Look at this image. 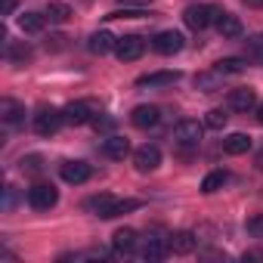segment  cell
I'll use <instances>...</instances> for the list:
<instances>
[{
	"mask_svg": "<svg viewBox=\"0 0 263 263\" xmlns=\"http://www.w3.org/2000/svg\"><path fill=\"white\" fill-rule=\"evenodd\" d=\"M16 13V0H4V16H13Z\"/></svg>",
	"mask_w": 263,
	"mask_h": 263,
	"instance_id": "31",
	"label": "cell"
},
{
	"mask_svg": "<svg viewBox=\"0 0 263 263\" xmlns=\"http://www.w3.org/2000/svg\"><path fill=\"white\" fill-rule=\"evenodd\" d=\"M31 56H34V53H31V47H28L25 41H22V44H10V47H7V59H10V62H16V65L31 62Z\"/></svg>",
	"mask_w": 263,
	"mask_h": 263,
	"instance_id": "25",
	"label": "cell"
},
{
	"mask_svg": "<svg viewBox=\"0 0 263 263\" xmlns=\"http://www.w3.org/2000/svg\"><path fill=\"white\" fill-rule=\"evenodd\" d=\"M25 118V105L16 99H0V121L4 124H19Z\"/></svg>",
	"mask_w": 263,
	"mask_h": 263,
	"instance_id": "19",
	"label": "cell"
},
{
	"mask_svg": "<svg viewBox=\"0 0 263 263\" xmlns=\"http://www.w3.org/2000/svg\"><path fill=\"white\" fill-rule=\"evenodd\" d=\"M257 105V93L251 90V87H235V90H229V108H235V111H251Z\"/></svg>",
	"mask_w": 263,
	"mask_h": 263,
	"instance_id": "14",
	"label": "cell"
},
{
	"mask_svg": "<svg viewBox=\"0 0 263 263\" xmlns=\"http://www.w3.org/2000/svg\"><path fill=\"white\" fill-rule=\"evenodd\" d=\"M161 121V108L158 105H137L134 111H130V124L140 127V130H149Z\"/></svg>",
	"mask_w": 263,
	"mask_h": 263,
	"instance_id": "9",
	"label": "cell"
},
{
	"mask_svg": "<svg viewBox=\"0 0 263 263\" xmlns=\"http://www.w3.org/2000/svg\"><path fill=\"white\" fill-rule=\"evenodd\" d=\"M140 254H143L146 260H164V257L171 254V235H146Z\"/></svg>",
	"mask_w": 263,
	"mask_h": 263,
	"instance_id": "8",
	"label": "cell"
},
{
	"mask_svg": "<svg viewBox=\"0 0 263 263\" xmlns=\"http://www.w3.org/2000/svg\"><path fill=\"white\" fill-rule=\"evenodd\" d=\"M217 31H220L226 41H235V37H241V34H245V25H241V19H238V16L223 13V16L217 19Z\"/></svg>",
	"mask_w": 263,
	"mask_h": 263,
	"instance_id": "15",
	"label": "cell"
},
{
	"mask_svg": "<svg viewBox=\"0 0 263 263\" xmlns=\"http://www.w3.org/2000/svg\"><path fill=\"white\" fill-rule=\"evenodd\" d=\"M137 208H143V201H137V198H111V204H108L99 217H102V220H111V217H121V214L137 211Z\"/></svg>",
	"mask_w": 263,
	"mask_h": 263,
	"instance_id": "18",
	"label": "cell"
},
{
	"mask_svg": "<svg viewBox=\"0 0 263 263\" xmlns=\"http://www.w3.org/2000/svg\"><path fill=\"white\" fill-rule=\"evenodd\" d=\"M115 44H118V37H111L108 31H96V34H90L87 50H90L93 56H105L108 50H115Z\"/></svg>",
	"mask_w": 263,
	"mask_h": 263,
	"instance_id": "17",
	"label": "cell"
},
{
	"mask_svg": "<svg viewBox=\"0 0 263 263\" xmlns=\"http://www.w3.org/2000/svg\"><path fill=\"white\" fill-rule=\"evenodd\" d=\"M220 16H223V10H220V7H211V4H201V7H189V10L183 13L186 25H189L192 31H204V28L217 25V19H220Z\"/></svg>",
	"mask_w": 263,
	"mask_h": 263,
	"instance_id": "1",
	"label": "cell"
},
{
	"mask_svg": "<svg viewBox=\"0 0 263 263\" xmlns=\"http://www.w3.org/2000/svg\"><path fill=\"white\" fill-rule=\"evenodd\" d=\"M62 115H65V124H71V127L90 124V121L99 115V102H93V99H78V102H68V105L62 108Z\"/></svg>",
	"mask_w": 263,
	"mask_h": 263,
	"instance_id": "2",
	"label": "cell"
},
{
	"mask_svg": "<svg viewBox=\"0 0 263 263\" xmlns=\"http://www.w3.org/2000/svg\"><path fill=\"white\" fill-rule=\"evenodd\" d=\"M137 245H140L137 229H118V232L111 235V248H115V254H121V257L134 254V251H137Z\"/></svg>",
	"mask_w": 263,
	"mask_h": 263,
	"instance_id": "12",
	"label": "cell"
},
{
	"mask_svg": "<svg viewBox=\"0 0 263 263\" xmlns=\"http://www.w3.org/2000/svg\"><path fill=\"white\" fill-rule=\"evenodd\" d=\"M183 47H186V37H183L180 31H158V34L152 37V50L161 53V56H174V53H180Z\"/></svg>",
	"mask_w": 263,
	"mask_h": 263,
	"instance_id": "7",
	"label": "cell"
},
{
	"mask_svg": "<svg viewBox=\"0 0 263 263\" xmlns=\"http://www.w3.org/2000/svg\"><path fill=\"white\" fill-rule=\"evenodd\" d=\"M248 149H251V137L248 134H229L223 140V152L226 155H245Z\"/></svg>",
	"mask_w": 263,
	"mask_h": 263,
	"instance_id": "21",
	"label": "cell"
},
{
	"mask_svg": "<svg viewBox=\"0 0 263 263\" xmlns=\"http://www.w3.org/2000/svg\"><path fill=\"white\" fill-rule=\"evenodd\" d=\"M217 71H220V74H238V71H245V59H235V56L220 59V62H217Z\"/></svg>",
	"mask_w": 263,
	"mask_h": 263,
	"instance_id": "27",
	"label": "cell"
},
{
	"mask_svg": "<svg viewBox=\"0 0 263 263\" xmlns=\"http://www.w3.org/2000/svg\"><path fill=\"white\" fill-rule=\"evenodd\" d=\"M56 201H59V192H56L53 183H34V186L28 189V204H31L34 211H50Z\"/></svg>",
	"mask_w": 263,
	"mask_h": 263,
	"instance_id": "4",
	"label": "cell"
},
{
	"mask_svg": "<svg viewBox=\"0 0 263 263\" xmlns=\"http://www.w3.org/2000/svg\"><path fill=\"white\" fill-rule=\"evenodd\" d=\"M44 22H47V16H41V13H22V16H19V28H22L25 34L44 31Z\"/></svg>",
	"mask_w": 263,
	"mask_h": 263,
	"instance_id": "23",
	"label": "cell"
},
{
	"mask_svg": "<svg viewBox=\"0 0 263 263\" xmlns=\"http://www.w3.org/2000/svg\"><path fill=\"white\" fill-rule=\"evenodd\" d=\"M195 245H198L195 232H174V235H171V251H174V254H192Z\"/></svg>",
	"mask_w": 263,
	"mask_h": 263,
	"instance_id": "22",
	"label": "cell"
},
{
	"mask_svg": "<svg viewBox=\"0 0 263 263\" xmlns=\"http://www.w3.org/2000/svg\"><path fill=\"white\" fill-rule=\"evenodd\" d=\"M102 155H105V158H111V161H124V158L130 155V143H127L124 137L111 134V137H105V140H102Z\"/></svg>",
	"mask_w": 263,
	"mask_h": 263,
	"instance_id": "13",
	"label": "cell"
},
{
	"mask_svg": "<svg viewBox=\"0 0 263 263\" xmlns=\"http://www.w3.org/2000/svg\"><path fill=\"white\" fill-rule=\"evenodd\" d=\"M195 87L201 93H217V90H223V74L217 68L214 71H201V74H195Z\"/></svg>",
	"mask_w": 263,
	"mask_h": 263,
	"instance_id": "20",
	"label": "cell"
},
{
	"mask_svg": "<svg viewBox=\"0 0 263 263\" xmlns=\"http://www.w3.org/2000/svg\"><path fill=\"white\" fill-rule=\"evenodd\" d=\"M124 4H146V0H124Z\"/></svg>",
	"mask_w": 263,
	"mask_h": 263,
	"instance_id": "35",
	"label": "cell"
},
{
	"mask_svg": "<svg viewBox=\"0 0 263 263\" xmlns=\"http://www.w3.org/2000/svg\"><path fill=\"white\" fill-rule=\"evenodd\" d=\"M19 167H22V174L37 177V174H44V158H41V155H28V158L19 161Z\"/></svg>",
	"mask_w": 263,
	"mask_h": 263,
	"instance_id": "29",
	"label": "cell"
},
{
	"mask_svg": "<svg viewBox=\"0 0 263 263\" xmlns=\"http://www.w3.org/2000/svg\"><path fill=\"white\" fill-rule=\"evenodd\" d=\"M226 180H229V174H226V171H211V174L201 180V192H204V195H214L217 189H223V186H226Z\"/></svg>",
	"mask_w": 263,
	"mask_h": 263,
	"instance_id": "24",
	"label": "cell"
},
{
	"mask_svg": "<svg viewBox=\"0 0 263 263\" xmlns=\"http://www.w3.org/2000/svg\"><path fill=\"white\" fill-rule=\"evenodd\" d=\"M47 19L56 22V25H62V22L71 19V10H68L65 4H50V7H47Z\"/></svg>",
	"mask_w": 263,
	"mask_h": 263,
	"instance_id": "26",
	"label": "cell"
},
{
	"mask_svg": "<svg viewBox=\"0 0 263 263\" xmlns=\"http://www.w3.org/2000/svg\"><path fill=\"white\" fill-rule=\"evenodd\" d=\"M248 56L257 59V62L263 65V34H257L254 41H248Z\"/></svg>",
	"mask_w": 263,
	"mask_h": 263,
	"instance_id": "30",
	"label": "cell"
},
{
	"mask_svg": "<svg viewBox=\"0 0 263 263\" xmlns=\"http://www.w3.org/2000/svg\"><path fill=\"white\" fill-rule=\"evenodd\" d=\"M177 81H180V71H149L137 78V87H171Z\"/></svg>",
	"mask_w": 263,
	"mask_h": 263,
	"instance_id": "16",
	"label": "cell"
},
{
	"mask_svg": "<svg viewBox=\"0 0 263 263\" xmlns=\"http://www.w3.org/2000/svg\"><path fill=\"white\" fill-rule=\"evenodd\" d=\"M201 134H204V124H198V121H180L174 127V143L183 146V149H192V146L201 143Z\"/></svg>",
	"mask_w": 263,
	"mask_h": 263,
	"instance_id": "5",
	"label": "cell"
},
{
	"mask_svg": "<svg viewBox=\"0 0 263 263\" xmlns=\"http://www.w3.org/2000/svg\"><path fill=\"white\" fill-rule=\"evenodd\" d=\"M134 164H137V171H143V174L155 171V167L161 164V149H158V146H140V149L134 152Z\"/></svg>",
	"mask_w": 263,
	"mask_h": 263,
	"instance_id": "10",
	"label": "cell"
},
{
	"mask_svg": "<svg viewBox=\"0 0 263 263\" xmlns=\"http://www.w3.org/2000/svg\"><path fill=\"white\" fill-rule=\"evenodd\" d=\"M254 164H257V167H260V171H263V149H260V152H257V158H254Z\"/></svg>",
	"mask_w": 263,
	"mask_h": 263,
	"instance_id": "32",
	"label": "cell"
},
{
	"mask_svg": "<svg viewBox=\"0 0 263 263\" xmlns=\"http://www.w3.org/2000/svg\"><path fill=\"white\" fill-rule=\"evenodd\" d=\"M65 124V115L62 111H56V108H37V115H34V130L41 137H53V134H59V127Z\"/></svg>",
	"mask_w": 263,
	"mask_h": 263,
	"instance_id": "3",
	"label": "cell"
},
{
	"mask_svg": "<svg viewBox=\"0 0 263 263\" xmlns=\"http://www.w3.org/2000/svg\"><path fill=\"white\" fill-rule=\"evenodd\" d=\"M245 4H254V7H260V4H263V0H245Z\"/></svg>",
	"mask_w": 263,
	"mask_h": 263,
	"instance_id": "34",
	"label": "cell"
},
{
	"mask_svg": "<svg viewBox=\"0 0 263 263\" xmlns=\"http://www.w3.org/2000/svg\"><path fill=\"white\" fill-rule=\"evenodd\" d=\"M226 121H229V115H226L223 108H211L208 118H204V127H211V130H223Z\"/></svg>",
	"mask_w": 263,
	"mask_h": 263,
	"instance_id": "28",
	"label": "cell"
},
{
	"mask_svg": "<svg viewBox=\"0 0 263 263\" xmlns=\"http://www.w3.org/2000/svg\"><path fill=\"white\" fill-rule=\"evenodd\" d=\"M146 53V41L140 37V34H124V37H118V44H115V56L121 59V62H134V59H140Z\"/></svg>",
	"mask_w": 263,
	"mask_h": 263,
	"instance_id": "6",
	"label": "cell"
},
{
	"mask_svg": "<svg viewBox=\"0 0 263 263\" xmlns=\"http://www.w3.org/2000/svg\"><path fill=\"white\" fill-rule=\"evenodd\" d=\"M257 121H260V124H263V102H260V105H257Z\"/></svg>",
	"mask_w": 263,
	"mask_h": 263,
	"instance_id": "33",
	"label": "cell"
},
{
	"mask_svg": "<svg viewBox=\"0 0 263 263\" xmlns=\"http://www.w3.org/2000/svg\"><path fill=\"white\" fill-rule=\"evenodd\" d=\"M59 174H62V180L65 183H71V186H81V183H87L90 180V164L87 161H65L62 167H59Z\"/></svg>",
	"mask_w": 263,
	"mask_h": 263,
	"instance_id": "11",
	"label": "cell"
}]
</instances>
